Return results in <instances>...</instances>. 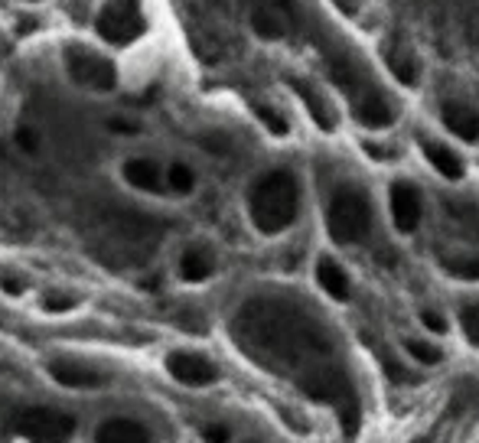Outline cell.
Instances as JSON below:
<instances>
[{
	"label": "cell",
	"instance_id": "44dd1931",
	"mask_svg": "<svg viewBox=\"0 0 479 443\" xmlns=\"http://www.w3.org/2000/svg\"><path fill=\"white\" fill-rule=\"evenodd\" d=\"M167 190L173 196H192L196 192V170H192L190 163L176 160L167 166Z\"/></svg>",
	"mask_w": 479,
	"mask_h": 443
},
{
	"label": "cell",
	"instance_id": "4fadbf2b",
	"mask_svg": "<svg viewBox=\"0 0 479 443\" xmlns=\"http://www.w3.org/2000/svg\"><path fill=\"white\" fill-rule=\"evenodd\" d=\"M443 118V127L450 131V134H457L460 141H466V144H476L479 141V111L470 108V105H463V101H447L441 111Z\"/></svg>",
	"mask_w": 479,
	"mask_h": 443
},
{
	"label": "cell",
	"instance_id": "4316f807",
	"mask_svg": "<svg viewBox=\"0 0 479 443\" xmlns=\"http://www.w3.org/2000/svg\"><path fill=\"white\" fill-rule=\"evenodd\" d=\"M0 290H4L7 297H20V294L27 290V281H23V274L4 268V271H0Z\"/></svg>",
	"mask_w": 479,
	"mask_h": 443
},
{
	"label": "cell",
	"instance_id": "484cf974",
	"mask_svg": "<svg viewBox=\"0 0 479 443\" xmlns=\"http://www.w3.org/2000/svg\"><path fill=\"white\" fill-rule=\"evenodd\" d=\"M79 307V300L73 297V294H59V290H53V294H46L43 297V310L46 313H69V310Z\"/></svg>",
	"mask_w": 479,
	"mask_h": 443
},
{
	"label": "cell",
	"instance_id": "d4e9b609",
	"mask_svg": "<svg viewBox=\"0 0 479 443\" xmlns=\"http://www.w3.org/2000/svg\"><path fill=\"white\" fill-rule=\"evenodd\" d=\"M421 326H424V333H431V336H447V333H450V319L443 317L441 310H434V307L421 310Z\"/></svg>",
	"mask_w": 479,
	"mask_h": 443
},
{
	"label": "cell",
	"instance_id": "7402d4cb",
	"mask_svg": "<svg viewBox=\"0 0 479 443\" xmlns=\"http://www.w3.org/2000/svg\"><path fill=\"white\" fill-rule=\"evenodd\" d=\"M294 89H297V95L304 98V105L310 108V115H313V121H317L323 131H333L336 127V118L329 115V108H326V101L320 98L317 91L310 89V85H304V81H294Z\"/></svg>",
	"mask_w": 479,
	"mask_h": 443
},
{
	"label": "cell",
	"instance_id": "30bf717a",
	"mask_svg": "<svg viewBox=\"0 0 479 443\" xmlns=\"http://www.w3.org/2000/svg\"><path fill=\"white\" fill-rule=\"evenodd\" d=\"M353 115L365 131H381V127H389L395 121V111L391 105L381 95L375 91H355L353 95Z\"/></svg>",
	"mask_w": 479,
	"mask_h": 443
},
{
	"label": "cell",
	"instance_id": "9a60e30c",
	"mask_svg": "<svg viewBox=\"0 0 479 443\" xmlns=\"http://www.w3.org/2000/svg\"><path fill=\"white\" fill-rule=\"evenodd\" d=\"M95 443H154V437H150V430L144 424H137V421L111 417V421L98 424Z\"/></svg>",
	"mask_w": 479,
	"mask_h": 443
},
{
	"label": "cell",
	"instance_id": "83f0119b",
	"mask_svg": "<svg viewBox=\"0 0 479 443\" xmlns=\"http://www.w3.org/2000/svg\"><path fill=\"white\" fill-rule=\"evenodd\" d=\"M17 147L20 150H27V154H39V134L33 127H17Z\"/></svg>",
	"mask_w": 479,
	"mask_h": 443
},
{
	"label": "cell",
	"instance_id": "9c48e42d",
	"mask_svg": "<svg viewBox=\"0 0 479 443\" xmlns=\"http://www.w3.org/2000/svg\"><path fill=\"white\" fill-rule=\"evenodd\" d=\"M176 274L186 284H206L216 274V254H212V248L200 242L186 244L180 258H176Z\"/></svg>",
	"mask_w": 479,
	"mask_h": 443
},
{
	"label": "cell",
	"instance_id": "2e32d148",
	"mask_svg": "<svg viewBox=\"0 0 479 443\" xmlns=\"http://www.w3.org/2000/svg\"><path fill=\"white\" fill-rule=\"evenodd\" d=\"M287 0H278V4H264V7L252 10V30L261 39H280L287 33Z\"/></svg>",
	"mask_w": 479,
	"mask_h": 443
},
{
	"label": "cell",
	"instance_id": "5b68a950",
	"mask_svg": "<svg viewBox=\"0 0 479 443\" xmlns=\"http://www.w3.org/2000/svg\"><path fill=\"white\" fill-rule=\"evenodd\" d=\"M13 430L27 437L30 443H69L75 434V421L53 407H27V411H17Z\"/></svg>",
	"mask_w": 479,
	"mask_h": 443
},
{
	"label": "cell",
	"instance_id": "277c9868",
	"mask_svg": "<svg viewBox=\"0 0 479 443\" xmlns=\"http://www.w3.org/2000/svg\"><path fill=\"white\" fill-rule=\"evenodd\" d=\"M63 69L73 85H79L85 91H95V95L118 89V69H115V63L98 55L95 49H89V46H65Z\"/></svg>",
	"mask_w": 479,
	"mask_h": 443
},
{
	"label": "cell",
	"instance_id": "cb8c5ba5",
	"mask_svg": "<svg viewBox=\"0 0 479 443\" xmlns=\"http://www.w3.org/2000/svg\"><path fill=\"white\" fill-rule=\"evenodd\" d=\"M258 118H261V124L271 131L274 137H284L290 131V124H287V118L280 115L278 108H271V105H258Z\"/></svg>",
	"mask_w": 479,
	"mask_h": 443
},
{
	"label": "cell",
	"instance_id": "8992f818",
	"mask_svg": "<svg viewBox=\"0 0 479 443\" xmlns=\"http://www.w3.org/2000/svg\"><path fill=\"white\" fill-rule=\"evenodd\" d=\"M389 212H391V226L398 235H415L421 228V218H424V196L417 190L415 183L407 180H395L389 190Z\"/></svg>",
	"mask_w": 479,
	"mask_h": 443
},
{
	"label": "cell",
	"instance_id": "ffe728a7",
	"mask_svg": "<svg viewBox=\"0 0 479 443\" xmlns=\"http://www.w3.org/2000/svg\"><path fill=\"white\" fill-rule=\"evenodd\" d=\"M443 271L463 284H479V254H447Z\"/></svg>",
	"mask_w": 479,
	"mask_h": 443
},
{
	"label": "cell",
	"instance_id": "5bb4252c",
	"mask_svg": "<svg viewBox=\"0 0 479 443\" xmlns=\"http://www.w3.org/2000/svg\"><path fill=\"white\" fill-rule=\"evenodd\" d=\"M49 375H53L59 385H65V388H101V385H105V375H101V371L73 362V359H56V362H49Z\"/></svg>",
	"mask_w": 479,
	"mask_h": 443
},
{
	"label": "cell",
	"instance_id": "1f68e13d",
	"mask_svg": "<svg viewBox=\"0 0 479 443\" xmlns=\"http://www.w3.org/2000/svg\"><path fill=\"white\" fill-rule=\"evenodd\" d=\"M248 443H258V440H248Z\"/></svg>",
	"mask_w": 479,
	"mask_h": 443
},
{
	"label": "cell",
	"instance_id": "52a82bcc",
	"mask_svg": "<svg viewBox=\"0 0 479 443\" xmlns=\"http://www.w3.org/2000/svg\"><path fill=\"white\" fill-rule=\"evenodd\" d=\"M167 371L186 388H209L218 381V365L209 355L186 353V349H176V353L167 355Z\"/></svg>",
	"mask_w": 479,
	"mask_h": 443
},
{
	"label": "cell",
	"instance_id": "e0dca14e",
	"mask_svg": "<svg viewBox=\"0 0 479 443\" xmlns=\"http://www.w3.org/2000/svg\"><path fill=\"white\" fill-rule=\"evenodd\" d=\"M98 33L108 43H124V39H131V33H134V23L124 17V10H118V7H105L98 13Z\"/></svg>",
	"mask_w": 479,
	"mask_h": 443
},
{
	"label": "cell",
	"instance_id": "4dcf8cb0",
	"mask_svg": "<svg viewBox=\"0 0 479 443\" xmlns=\"http://www.w3.org/2000/svg\"><path fill=\"white\" fill-rule=\"evenodd\" d=\"M108 131H115V134H137V131H141V124H137L134 118H111Z\"/></svg>",
	"mask_w": 479,
	"mask_h": 443
},
{
	"label": "cell",
	"instance_id": "7c38bea8",
	"mask_svg": "<svg viewBox=\"0 0 479 443\" xmlns=\"http://www.w3.org/2000/svg\"><path fill=\"white\" fill-rule=\"evenodd\" d=\"M313 274H317L320 290H323L329 300H339V303H343V300H349V294H353V281H349L346 268L336 261V258H329V254H320Z\"/></svg>",
	"mask_w": 479,
	"mask_h": 443
},
{
	"label": "cell",
	"instance_id": "8fae6325",
	"mask_svg": "<svg viewBox=\"0 0 479 443\" xmlns=\"http://www.w3.org/2000/svg\"><path fill=\"white\" fill-rule=\"evenodd\" d=\"M421 154H424V160L441 173L443 180L460 183L463 176H466V163H463V157L457 154L450 144H443V141H431V137H424V141H421Z\"/></svg>",
	"mask_w": 479,
	"mask_h": 443
},
{
	"label": "cell",
	"instance_id": "6da1fadb",
	"mask_svg": "<svg viewBox=\"0 0 479 443\" xmlns=\"http://www.w3.org/2000/svg\"><path fill=\"white\" fill-rule=\"evenodd\" d=\"M242 343L258 355H268L271 365L284 369H300V388L313 395L317 401L343 405L349 395V381L329 359V343L323 329L300 310L284 307V303H248L238 323Z\"/></svg>",
	"mask_w": 479,
	"mask_h": 443
},
{
	"label": "cell",
	"instance_id": "ac0fdd59",
	"mask_svg": "<svg viewBox=\"0 0 479 443\" xmlns=\"http://www.w3.org/2000/svg\"><path fill=\"white\" fill-rule=\"evenodd\" d=\"M405 353L411 362L424 365V369H434V365L443 362V349L434 343V339H427V336H405Z\"/></svg>",
	"mask_w": 479,
	"mask_h": 443
},
{
	"label": "cell",
	"instance_id": "f546056e",
	"mask_svg": "<svg viewBox=\"0 0 479 443\" xmlns=\"http://www.w3.org/2000/svg\"><path fill=\"white\" fill-rule=\"evenodd\" d=\"M202 443H232V430L226 424H209L202 427Z\"/></svg>",
	"mask_w": 479,
	"mask_h": 443
},
{
	"label": "cell",
	"instance_id": "3957f363",
	"mask_svg": "<svg viewBox=\"0 0 479 443\" xmlns=\"http://www.w3.org/2000/svg\"><path fill=\"white\" fill-rule=\"evenodd\" d=\"M326 232L336 244H359L372 232V202L359 186H339L326 206Z\"/></svg>",
	"mask_w": 479,
	"mask_h": 443
},
{
	"label": "cell",
	"instance_id": "d6986e66",
	"mask_svg": "<svg viewBox=\"0 0 479 443\" xmlns=\"http://www.w3.org/2000/svg\"><path fill=\"white\" fill-rule=\"evenodd\" d=\"M385 63H389L391 75L401 81V85H417V79H421V65H417V59L411 53H405V49H389L385 53Z\"/></svg>",
	"mask_w": 479,
	"mask_h": 443
},
{
	"label": "cell",
	"instance_id": "603a6c76",
	"mask_svg": "<svg viewBox=\"0 0 479 443\" xmlns=\"http://www.w3.org/2000/svg\"><path fill=\"white\" fill-rule=\"evenodd\" d=\"M460 329L466 336V343L479 349V303H463L460 307Z\"/></svg>",
	"mask_w": 479,
	"mask_h": 443
},
{
	"label": "cell",
	"instance_id": "f1b7e54d",
	"mask_svg": "<svg viewBox=\"0 0 479 443\" xmlns=\"http://www.w3.org/2000/svg\"><path fill=\"white\" fill-rule=\"evenodd\" d=\"M362 150H365L372 160H379V163H389V160H395V157H398V150H395V147L375 144V141H365V144H362Z\"/></svg>",
	"mask_w": 479,
	"mask_h": 443
},
{
	"label": "cell",
	"instance_id": "ba28073f",
	"mask_svg": "<svg viewBox=\"0 0 479 443\" xmlns=\"http://www.w3.org/2000/svg\"><path fill=\"white\" fill-rule=\"evenodd\" d=\"M121 180L134 192H147V196H160L167 190V170H160V163L150 157H127L121 163Z\"/></svg>",
	"mask_w": 479,
	"mask_h": 443
},
{
	"label": "cell",
	"instance_id": "7a4b0ae2",
	"mask_svg": "<svg viewBox=\"0 0 479 443\" xmlns=\"http://www.w3.org/2000/svg\"><path fill=\"white\" fill-rule=\"evenodd\" d=\"M300 216V183L290 170H268L248 190V218L258 235H284Z\"/></svg>",
	"mask_w": 479,
	"mask_h": 443
}]
</instances>
